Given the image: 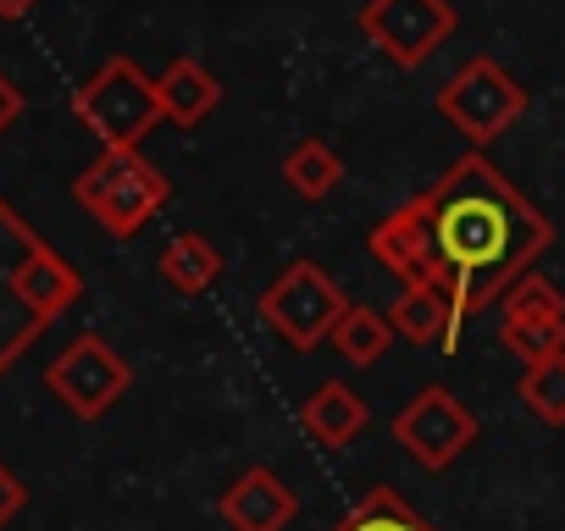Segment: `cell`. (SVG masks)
<instances>
[{
  "mask_svg": "<svg viewBox=\"0 0 565 531\" xmlns=\"http://www.w3.org/2000/svg\"><path fill=\"white\" fill-rule=\"evenodd\" d=\"M372 254L394 283L444 294L455 327L499 305L554 243V221L482 155L466 150L433 188L372 227Z\"/></svg>",
  "mask_w": 565,
  "mask_h": 531,
  "instance_id": "cell-1",
  "label": "cell"
},
{
  "mask_svg": "<svg viewBox=\"0 0 565 531\" xmlns=\"http://www.w3.org/2000/svg\"><path fill=\"white\" fill-rule=\"evenodd\" d=\"M78 300H84V272L0 194V377Z\"/></svg>",
  "mask_w": 565,
  "mask_h": 531,
  "instance_id": "cell-2",
  "label": "cell"
},
{
  "mask_svg": "<svg viewBox=\"0 0 565 531\" xmlns=\"http://www.w3.org/2000/svg\"><path fill=\"white\" fill-rule=\"evenodd\" d=\"M73 199L89 210V221H100L111 238H134L156 221V210H167L172 199V177L145 155V150H100L78 177H73Z\"/></svg>",
  "mask_w": 565,
  "mask_h": 531,
  "instance_id": "cell-3",
  "label": "cell"
},
{
  "mask_svg": "<svg viewBox=\"0 0 565 531\" xmlns=\"http://www.w3.org/2000/svg\"><path fill=\"white\" fill-rule=\"evenodd\" d=\"M73 117L100 139V150H139L145 133L161 122L156 78H150L134 56H106V62L73 89Z\"/></svg>",
  "mask_w": 565,
  "mask_h": 531,
  "instance_id": "cell-4",
  "label": "cell"
},
{
  "mask_svg": "<svg viewBox=\"0 0 565 531\" xmlns=\"http://www.w3.org/2000/svg\"><path fill=\"white\" fill-rule=\"evenodd\" d=\"M255 311H260V322H266L282 344H289V349L311 355L317 344L333 338V327H339V316L350 311V300H344V289L322 272L317 260H289V266H282V272L260 289Z\"/></svg>",
  "mask_w": 565,
  "mask_h": 531,
  "instance_id": "cell-5",
  "label": "cell"
},
{
  "mask_svg": "<svg viewBox=\"0 0 565 531\" xmlns=\"http://www.w3.org/2000/svg\"><path fill=\"white\" fill-rule=\"evenodd\" d=\"M438 117L455 128V133H466L477 150L482 144H493V139H504L521 117H526V89L493 62V56H471L444 89H438Z\"/></svg>",
  "mask_w": 565,
  "mask_h": 531,
  "instance_id": "cell-6",
  "label": "cell"
},
{
  "mask_svg": "<svg viewBox=\"0 0 565 531\" xmlns=\"http://www.w3.org/2000/svg\"><path fill=\"white\" fill-rule=\"evenodd\" d=\"M45 388L51 399H62V410H73L78 421H100L111 415L128 388H134V366L100 338V333H78L51 366H45Z\"/></svg>",
  "mask_w": 565,
  "mask_h": 531,
  "instance_id": "cell-7",
  "label": "cell"
},
{
  "mask_svg": "<svg viewBox=\"0 0 565 531\" xmlns=\"http://www.w3.org/2000/svg\"><path fill=\"white\" fill-rule=\"evenodd\" d=\"M355 23L394 67L416 73L444 51L460 12H455V0H366Z\"/></svg>",
  "mask_w": 565,
  "mask_h": 531,
  "instance_id": "cell-8",
  "label": "cell"
},
{
  "mask_svg": "<svg viewBox=\"0 0 565 531\" xmlns=\"http://www.w3.org/2000/svg\"><path fill=\"white\" fill-rule=\"evenodd\" d=\"M394 443L422 465V470H449L471 443H477V415L466 410L460 393L449 388H422L399 415H394Z\"/></svg>",
  "mask_w": 565,
  "mask_h": 531,
  "instance_id": "cell-9",
  "label": "cell"
},
{
  "mask_svg": "<svg viewBox=\"0 0 565 531\" xmlns=\"http://www.w3.org/2000/svg\"><path fill=\"white\" fill-rule=\"evenodd\" d=\"M216 509H222V520L233 525V531H282L295 520V492L282 487V476L277 470H266V465H249L233 487H222V498H216Z\"/></svg>",
  "mask_w": 565,
  "mask_h": 531,
  "instance_id": "cell-10",
  "label": "cell"
},
{
  "mask_svg": "<svg viewBox=\"0 0 565 531\" xmlns=\"http://www.w3.org/2000/svg\"><path fill=\"white\" fill-rule=\"evenodd\" d=\"M300 426H306V437L311 443H322V448H350L366 426H372V410H366V399L350 388V382H322L306 404H300Z\"/></svg>",
  "mask_w": 565,
  "mask_h": 531,
  "instance_id": "cell-11",
  "label": "cell"
},
{
  "mask_svg": "<svg viewBox=\"0 0 565 531\" xmlns=\"http://www.w3.org/2000/svg\"><path fill=\"white\" fill-rule=\"evenodd\" d=\"M156 106H161V122H172V128H200V122L222 106V84L211 78L205 62L178 56V62L156 78Z\"/></svg>",
  "mask_w": 565,
  "mask_h": 531,
  "instance_id": "cell-12",
  "label": "cell"
},
{
  "mask_svg": "<svg viewBox=\"0 0 565 531\" xmlns=\"http://www.w3.org/2000/svg\"><path fill=\"white\" fill-rule=\"evenodd\" d=\"M388 327H394V338H405V344H444V355L460 349V327H455L444 294L416 289V283H399V294H394V305H388Z\"/></svg>",
  "mask_w": 565,
  "mask_h": 531,
  "instance_id": "cell-13",
  "label": "cell"
},
{
  "mask_svg": "<svg viewBox=\"0 0 565 531\" xmlns=\"http://www.w3.org/2000/svg\"><path fill=\"white\" fill-rule=\"evenodd\" d=\"M161 283L178 294V300H200L216 278H222V249L205 238V232H178L161 243Z\"/></svg>",
  "mask_w": 565,
  "mask_h": 531,
  "instance_id": "cell-14",
  "label": "cell"
},
{
  "mask_svg": "<svg viewBox=\"0 0 565 531\" xmlns=\"http://www.w3.org/2000/svg\"><path fill=\"white\" fill-rule=\"evenodd\" d=\"M282 183H289V194L300 199H328L339 183H344V161L328 139H300L289 155H282Z\"/></svg>",
  "mask_w": 565,
  "mask_h": 531,
  "instance_id": "cell-15",
  "label": "cell"
},
{
  "mask_svg": "<svg viewBox=\"0 0 565 531\" xmlns=\"http://www.w3.org/2000/svg\"><path fill=\"white\" fill-rule=\"evenodd\" d=\"M328 344H333L350 366H377V360L388 355V344H394V327H388L383 311H372V305H350V311L339 316V327H333Z\"/></svg>",
  "mask_w": 565,
  "mask_h": 531,
  "instance_id": "cell-16",
  "label": "cell"
},
{
  "mask_svg": "<svg viewBox=\"0 0 565 531\" xmlns=\"http://www.w3.org/2000/svg\"><path fill=\"white\" fill-rule=\"evenodd\" d=\"M515 399H521L543 426H565V355L537 360V366H521Z\"/></svg>",
  "mask_w": 565,
  "mask_h": 531,
  "instance_id": "cell-17",
  "label": "cell"
},
{
  "mask_svg": "<svg viewBox=\"0 0 565 531\" xmlns=\"http://www.w3.org/2000/svg\"><path fill=\"white\" fill-rule=\"evenodd\" d=\"M333 531H433V525H427L394 487H377V492H366Z\"/></svg>",
  "mask_w": 565,
  "mask_h": 531,
  "instance_id": "cell-18",
  "label": "cell"
},
{
  "mask_svg": "<svg viewBox=\"0 0 565 531\" xmlns=\"http://www.w3.org/2000/svg\"><path fill=\"white\" fill-rule=\"evenodd\" d=\"M499 305H504V322H565V294L543 272H526Z\"/></svg>",
  "mask_w": 565,
  "mask_h": 531,
  "instance_id": "cell-19",
  "label": "cell"
},
{
  "mask_svg": "<svg viewBox=\"0 0 565 531\" xmlns=\"http://www.w3.org/2000/svg\"><path fill=\"white\" fill-rule=\"evenodd\" d=\"M499 344L521 366H537V360L565 355V322H499Z\"/></svg>",
  "mask_w": 565,
  "mask_h": 531,
  "instance_id": "cell-20",
  "label": "cell"
},
{
  "mask_svg": "<svg viewBox=\"0 0 565 531\" xmlns=\"http://www.w3.org/2000/svg\"><path fill=\"white\" fill-rule=\"evenodd\" d=\"M23 503H29V487L18 481V470H12V465H0V525L18 520V514H23Z\"/></svg>",
  "mask_w": 565,
  "mask_h": 531,
  "instance_id": "cell-21",
  "label": "cell"
},
{
  "mask_svg": "<svg viewBox=\"0 0 565 531\" xmlns=\"http://www.w3.org/2000/svg\"><path fill=\"white\" fill-rule=\"evenodd\" d=\"M23 106H29V100H23V89H18L7 73H0V133H7V128L23 117Z\"/></svg>",
  "mask_w": 565,
  "mask_h": 531,
  "instance_id": "cell-22",
  "label": "cell"
},
{
  "mask_svg": "<svg viewBox=\"0 0 565 531\" xmlns=\"http://www.w3.org/2000/svg\"><path fill=\"white\" fill-rule=\"evenodd\" d=\"M34 7H40V0H0V23H23Z\"/></svg>",
  "mask_w": 565,
  "mask_h": 531,
  "instance_id": "cell-23",
  "label": "cell"
}]
</instances>
